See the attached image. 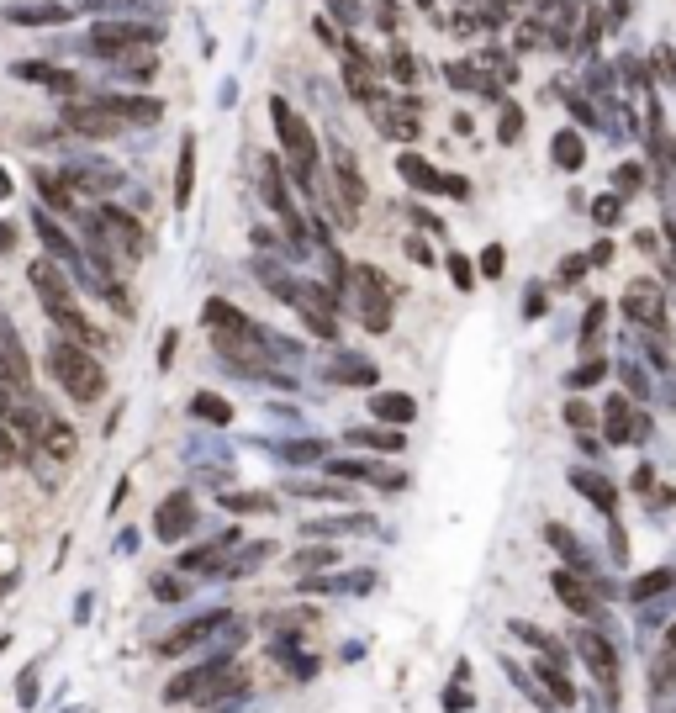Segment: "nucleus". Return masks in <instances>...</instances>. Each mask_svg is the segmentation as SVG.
Listing matches in <instances>:
<instances>
[{
    "mask_svg": "<svg viewBox=\"0 0 676 713\" xmlns=\"http://www.w3.org/2000/svg\"><path fill=\"white\" fill-rule=\"evenodd\" d=\"M48 370L59 375V386L69 391L74 402H101L106 397V370L96 354H85V344H48Z\"/></svg>",
    "mask_w": 676,
    "mask_h": 713,
    "instance_id": "f257e3e1",
    "label": "nucleus"
},
{
    "mask_svg": "<svg viewBox=\"0 0 676 713\" xmlns=\"http://www.w3.org/2000/svg\"><path fill=\"white\" fill-rule=\"evenodd\" d=\"M270 117H275L280 148H286V154H291V175L307 185V180H312V170H317V138H312L307 117H296L286 96H275V101H270Z\"/></svg>",
    "mask_w": 676,
    "mask_h": 713,
    "instance_id": "f03ea898",
    "label": "nucleus"
},
{
    "mask_svg": "<svg viewBox=\"0 0 676 713\" xmlns=\"http://www.w3.org/2000/svg\"><path fill=\"white\" fill-rule=\"evenodd\" d=\"M159 43V27L148 22H96L90 27V48L106 53V59H133L138 48H154Z\"/></svg>",
    "mask_w": 676,
    "mask_h": 713,
    "instance_id": "7ed1b4c3",
    "label": "nucleus"
},
{
    "mask_svg": "<svg viewBox=\"0 0 676 713\" xmlns=\"http://www.w3.org/2000/svg\"><path fill=\"white\" fill-rule=\"evenodd\" d=\"M85 228L90 233H101L106 238V249H122V254H148V233H143V222L138 217H127L122 206H96V217H85Z\"/></svg>",
    "mask_w": 676,
    "mask_h": 713,
    "instance_id": "20e7f679",
    "label": "nucleus"
},
{
    "mask_svg": "<svg viewBox=\"0 0 676 713\" xmlns=\"http://www.w3.org/2000/svg\"><path fill=\"white\" fill-rule=\"evenodd\" d=\"M349 280H354V291H360V317H365V328H370V333H386V328H391L386 275L375 270V265H354V270H349Z\"/></svg>",
    "mask_w": 676,
    "mask_h": 713,
    "instance_id": "39448f33",
    "label": "nucleus"
},
{
    "mask_svg": "<svg viewBox=\"0 0 676 713\" xmlns=\"http://www.w3.org/2000/svg\"><path fill=\"white\" fill-rule=\"evenodd\" d=\"M360 206H365V180H360L349 154H338V164H333V217H338V228H354V222H360Z\"/></svg>",
    "mask_w": 676,
    "mask_h": 713,
    "instance_id": "423d86ee",
    "label": "nucleus"
},
{
    "mask_svg": "<svg viewBox=\"0 0 676 713\" xmlns=\"http://www.w3.org/2000/svg\"><path fill=\"white\" fill-rule=\"evenodd\" d=\"M64 185L74 196H111V191H122V170L117 164H106V159H85V164H69L64 170Z\"/></svg>",
    "mask_w": 676,
    "mask_h": 713,
    "instance_id": "0eeeda50",
    "label": "nucleus"
},
{
    "mask_svg": "<svg viewBox=\"0 0 676 713\" xmlns=\"http://www.w3.org/2000/svg\"><path fill=\"white\" fill-rule=\"evenodd\" d=\"M191 529H196V502L185 497V492L164 497V502H159V513H154V534H159L164 544H180Z\"/></svg>",
    "mask_w": 676,
    "mask_h": 713,
    "instance_id": "6e6552de",
    "label": "nucleus"
},
{
    "mask_svg": "<svg viewBox=\"0 0 676 713\" xmlns=\"http://www.w3.org/2000/svg\"><path fill=\"white\" fill-rule=\"evenodd\" d=\"M32 291H37V302H43V312H59V307H74V291H69V280L59 275V265L53 259H32Z\"/></svg>",
    "mask_w": 676,
    "mask_h": 713,
    "instance_id": "1a4fd4ad",
    "label": "nucleus"
},
{
    "mask_svg": "<svg viewBox=\"0 0 676 713\" xmlns=\"http://www.w3.org/2000/svg\"><path fill=\"white\" fill-rule=\"evenodd\" d=\"M106 117H117V122H133V127H154L164 117V106L154 96H90Z\"/></svg>",
    "mask_w": 676,
    "mask_h": 713,
    "instance_id": "9d476101",
    "label": "nucleus"
},
{
    "mask_svg": "<svg viewBox=\"0 0 676 713\" xmlns=\"http://www.w3.org/2000/svg\"><path fill=\"white\" fill-rule=\"evenodd\" d=\"M576 655H581V661H587V666H592L608 687L618 682V655H613V640H608V634H597V629H576Z\"/></svg>",
    "mask_w": 676,
    "mask_h": 713,
    "instance_id": "9b49d317",
    "label": "nucleus"
},
{
    "mask_svg": "<svg viewBox=\"0 0 676 713\" xmlns=\"http://www.w3.org/2000/svg\"><path fill=\"white\" fill-rule=\"evenodd\" d=\"M254 180H259V196H265V206L286 222L296 217L291 212V196H286V180H280V159H254Z\"/></svg>",
    "mask_w": 676,
    "mask_h": 713,
    "instance_id": "f8f14e48",
    "label": "nucleus"
},
{
    "mask_svg": "<svg viewBox=\"0 0 676 713\" xmlns=\"http://www.w3.org/2000/svg\"><path fill=\"white\" fill-rule=\"evenodd\" d=\"M233 534H222L217 544H196V550H185L180 555V571H191V576H217V571H228V550H233Z\"/></svg>",
    "mask_w": 676,
    "mask_h": 713,
    "instance_id": "ddd939ff",
    "label": "nucleus"
},
{
    "mask_svg": "<svg viewBox=\"0 0 676 713\" xmlns=\"http://www.w3.org/2000/svg\"><path fill=\"white\" fill-rule=\"evenodd\" d=\"M64 122H69V133H85V138H111V133L122 127L117 117H106V111H101L96 101H90V96H85L80 106H69V111H64Z\"/></svg>",
    "mask_w": 676,
    "mask_h": 713,
    "instance_id": "4468645a",
    "label": "nucleus"
},
{
    "mask_svg": "<svg viewBox=\"0 0 676 713\" xmlns=\"http://www.w3.org/2000/svg\"><path fill=\"white\" fill-rule=\"evenodd\" d=\"M222 624H233V613H206V618H191V624H185L180 634H169V640L159 645L164 655H185L191 645H201V640H212V634L222 629Z\"/></svg>",
    "mask_w": 676,
    "mask_h": 713,
    "instance_id": "2eb2a0df",
    "label": "nucleus"
},
{
    "mask_svg": "<svg viewBox=\"0 0 676 713\" xmlns=\"http://www.w3.org/2000/svg\"><path fill=\"white\" fill-rule=\"evenodd\" d=\"M6 22H11V27H64V22H69V6H59V0H32V6H6Z\"/></svg>",
    "mask_w": 676,
    "mask_h": 713,
    "instance_id": "dca6fc26",
    "label": "nucleus"
},
{
    "mask_svg": "<svg viewBox=\"0 0 676 713\" xmlns=\"http://www.w3.org/2000/svg\"><path fill=\"white\" fill-rule=\"evenodd\" d=\"M370 418H381L391 428H407L412 418H418V402H412L407 391H375V397H370Z\"/></svg>",
    "mask_w": 676,
    "mask_h": 713,
    "instance_id": "f3484780",
    "label": "nucleus"
},
{
    "mask_svg": "<svg viewBox=\"0 0 676 713\" xmlns=\"http://www.w3.org/2000/svg\"><path fill=\"white\" fill-rule=\"evenodd\" d=\"M555 597H560V603H566L576 618H592V613H597V592H592L581 576H571V571H555Z\"/></svg>",
    "mask_w": 676,
    "mask_h": 713,
    "instance_id": "a211bd4d",
    "label": "nucleus"
},
{
    "mask_svg": "<svg viewBox=\"0 0 676 713\" xmlns=\"http://www.w3.org/2000/svg\"><path fill=\"white\" fill-rule=\"evenodd\" d=\"M32 228H37V238H43V249H48V259H59V265H74L80 259V249L69 243V233L53 222V212H37L32 217Z\"/></svg>",
    "mask_w": 676,
    "mask_h": 713,
    "instance_id": "6ab92c4d",
    "label": "nucleus"
},
{
    "mask_svg": "<svg viewBox=\"0 0 676 713\" xmlns=\"http://www.w3.org/2000/svg\"><path fill=\"white\" fill-rule=\"evenodd\" d=\"M624 312L634 323H661V286H650V280H634L629 296H624Z\"/></svg>",
    "mask_w": 676,
    "mask_h": 713,
    "instance_id": "aec40b11",
    "label": "nucleus"
},
{
    "mask_svg": "<svg viewBox=\"0 0 676 713\" xmlns=\"http://www.w3.org/2000/svg\"><path fill=\"white\" fill-rule=\"evenodd\" d=\"M201 323L212 328V333H254V323L243 317L233 302H222V296H212V302L201 307Z\"/></svg>",
    "mask_w": 676,
    "mask_h": 713,
    "instance_id": "412c9836",
    "label": "nucleus"
},
{
    "mask_svg": "<svg viewBox=\"0 0 676 713\" xmlns=\"http://www.w3.org/2000/svg\"><path fill=\"white\" fill-rule=\"evenodd\" d=\"M571 486L592 502V508H603V513L618 508V486H613L608 476H597V471H571Z\"/></svg>",
    "mask_w": 676,
    "mask_h": 713,
    "instance_id": "4be33fe9",
    "label": "nucleus"
},
{
    "mask_svg": "<svg viewBox=\"0 0 676 713\" xmlns=\"http://www.w3.org/2000/svg\"><path fill=\"white\" fill-rule=\"evenodd\" d=\"M37 196H43L48 206H53V212H64V217H74V212H80V201H74V191H69V185H64V175H48L43 170V164H37Z\"/></svg>",
    "mask_w": 676,
    "mask_h": 713,
    "instance_id": "5701e85b",
    "label": "nucleus"
},
{
    "mask_svg": "<svg viewBox=\"0 0 676 713\" xmlns=\"http://www.w3.org/2000/svg\"><path fill=\"white\" fill-rule=\"evenodd\" d=\"M375 370L370 360H360V354H338V360L328 365V381H338V386H375Z\"/></svg>",
    "mask_w": 676,
    "mask_h": 713,
    "instance_id": "b1692460",
    "label": "nucleus"
},
{
    "mask_svg": "<svg viewBox=\"0 0 676 713\" xmlns=\"http://www.w3.org/2000/svg\"><path fill=\"white\" fill-rule=\"evenodd\" d=\"M365 529H375V523H370L365 513H349V518H307V523H302V534H312V539H338V534H365Z\"/></svg>",
    "mask_w": 676,
    "mask_h": 713,
    "instance_id": "393cba45",
    "label": "nucleus"
},
{
    "mask_svg": "<svg viewBox=\"0 0 676 713\" xmlns=\"http://www.w3.org/2000/svg\"><path fill=\"white\" fill-rule=\"evenodd\" d=\"M397 170H402V180H407V185H418V191H444V185H449V175H439L423 154H402V159H397Z\"/></svg>",
    "mask_w": 676,
    "mask_h": 713,
    "instance_id": "a878e982",
    "label": "nucleus"
},
{
    "mask_svg": "<svg viewBox=\"0 0 676 713\" xmlns=\"http://www.w3.org/2000/svg\"><path fill=\"white\" fill-rule=\"evenodd\" d=\"M48 323L59 328L69 344H101V333L85 323V312H80V307H59V312H48Z\"/></svg>",
    "mask_w": 676,
    "mask_h": 713,
    "instance_id": "bb28decb",
    "label": "nucleus"
},
{
    "mask_svg": "<svg viewBox=\"0 0 676 713\" xmlns=\"http://www.w3.org/2000/svg\"><path fill=\"white\" fill-rule=\"evenodd\" d=\"M196 185V138H180V164H175V206H191Z\"/></svg>",
    "mask_w": 676,
    "mask_h": 713,
    "instance_id": "cd10ccee",
    "label": "nucleus"
},
{
    "mask_svg": "<svg viewBox=\"0 0 676 713\" xmlns=\"http://www.w3.org/2000/svg\"><path fill=\"white\" fill-rule=\"evenodd\" d=\"M191 418L212 423V428H228L233 423V402L228 397H212V391H196V397H191Z\"/></svg>",
    "mask_w": 676,
    "mask_h": 713,
    "instance_id": "c85d7f7f",
    "label": "nucleus"
},
{
    "mask_svg": "<svg viewBox=\"0 0 676 713\" xmlns=\"http://www.w3.org/2000/svg\"><path fill=\"white\" fill-rule=\"evenodd\" d=\"M37 449H43V460H74V428H69L64 418H53Z\"/></svg>",
    "mask_w": 676,
    "mask_h": 713,
    "instance_id": "c756f323",
    "label": "nucleus"
},
{
    "mask_svg": "<svg viewBox=\"0 0 676 713\" xmlns=\"http://www.w3.org/2000/svg\"><path fill=\"white\" fill-rule=\"evenodd\" d=\"M603 418H608V439H613V444H624V439H640V434H645L640 423H629L634 412H629L624 402H618V397L608 402V412H603Z\"/></svg>",
    "mask_w": 676,
    "mask_h": 713,
    "instance_id": "7c9ffc66",
    "label": "nucleus"
},
{
    "mask_svg": "<svg viewBox=\"0 0 676 713\" xmlns=\"http://www.w3.org/2000/svg\"><path fill=\"white\" fill-rule=\"evenodd\" d=\"M375 117H381L375 127H381L386 138H397V143H412V138H418V122H412V111H386V106H381Z\"/></svg>",
    "mask_w": 676,
    "mask_h": 713,
    "instance_id": "2f4dec72",
    "label": "nucleus"
},
{
    "mask_svg": "<svg viewBox=\"0 0 676 713\" xmlns=\"http://www.w3.org/2000/svg\"><path fill=\"white\" fill-rule=\"evenodd\" d=\"M349 444H365V449H386V455H397L402 434H397V428H349Z\"/></svg>",
    "mask_w": 676,
    "mask_h": 713,
    "instance_id": "473e14b6",
    "label": "nucleus"
},
{
    "mask_svg": "<svg viewBox=\"0 0 676 713\" xmlns=\"http://www.w3.org/2000/svg\"><path fill=\"white\" fill-rule=\"evenodd\" d=\"M550 154H555L560 170H581V164H587V148H581V138H576V133H555Z\"/></svg>",
    "mask_w": 676,
    "mask_h": 713,
    "instance_id": "72a5a7b5",
    "label": "nucleus"
},
{
    "mask_svg": "<svg viewBox=\"0 0 676 713\" xmlns=\"http://www.w3.org/2000/svg\"><path fill=\"white\" fill-rule=\"evenodd\" d=\"M534 677H539L544 687H550V698H555V703H566V708L576 703V687H571L566 677H560V666H555V661H539V666H534Z\"/></svg>",
    "mask_w": 676,
    "mask_h": 713,
    "instance_id": "f704fd0d",
    "label": "nucleus"
},
{
    "mask_svg": "<svg viewBox=\"0 0 676 713\" xmlns=\"http://www.w3.org/2000/svg\"><path fill=\"white\" fill-rule=\"evenodd\" d=\"M323 566H338L333 544H312V550H296L291 555V571H323Z\"/></svg>",
    "mask_w": 676,
    "mask_h": 713,
    "instance_id": "c9c22d12",
    "label": "nucleus"
},
{
    "mask_svg": "<svg viewBox=\"0 0 676 713\" xmlns=\"http://www.w3.org/2000/svg\"><path fill=\"white\" fill-rule=\"evenodd\" d=\"M11 74H16V80H27V85H59V74L64 69H53V64H37V59H22V64H11Z\"/></svg>",
    "mask_w": 676,
    "mask_h": 713,
    "instance_id": "e433bc0d",
    "label": "nucleus"
},
{
    "mask_svg": "<svg viewBox=\"0 0 676 713\" xmlns=\"http://www.w3.org/2000/svg\"><path fill=\"white\" fill-rule=\"evenodd\" d=\"M222 508L228 513H275V502L265 492H233V497H222Z\"/></svg>",
    "mask_w": 676,
    "mask_h": 713,
    "instance_id": "4c0bfd02",
    "label": "nucleus"
},
{
    "mask_svg": "<svg viewBox=\"0 0 676 713\" xmlns=\"http://www.w3.org/2000/svg\"><path fill=\"white\" fill-rule=\"evenodd\" d=\"M270 555H275V550H270V539H254V544H249V550H243V555L233 560L228 571H233V576H249V571H259V566H265Z\"/></svg>",
    "mask_w": 676,
    "mask_h": 713,
    "instance_id": "58836bf2",
    "label": "nucleus"
},
{
    "mask_svg": "<svg viewBox=\"0 0 676 713\" xmlns=\"http://www.w3.org/2000/svg\"><path fill=\"white\" fill-rule=\"evenodd\" d=\"M328 471L349 481H381V465H370V460H328Z\"/></svg>",
    "mask_w": 676,
    "mask_h": 713,
    "instance_id": "ea45409f",
    "label": "nucleus"
},
{
    "mask_svg": "<svg viewBox=\"0 0 676 713\" xmlns=\"http://www.w3.org/2000/svg\"><path fill=\"white\" fill-rule=\"evenodd\" d=\"M513 634H518V640H529L534 650H544V661H555V666H560V655H566V650L550 640V634H539L534 624H513Z\"/></svg>",
    "mask_w": 676,
    "mask_h": 713,
    "instance_id": "a19ab883",
    "label": "nucleus"
},
{
    "mask_svg": "<svg viewBox=\"0 0 676 713\" xmlns=\"http://www.w3.org/2000/svg\"><path fill=\"white\" fill-rule=\"evenodd\" d=\"M544 539H550L555 550L571 560V566H581V550H576V534H571V529H560V523H550V529H544Z\"/></svg>",
    "mask_w": 676,
    "mask_h": 713,
    "instance_id": "79ce46f5",
    "label": "nucleus"
},
{
    "mask_svg": "<svg viewBox=\"0 0 676 713\" xmlns=\"http://www.w3.org/2000/svg\"><path fill=\"white\" fill-rule=\"evenodd\" d=\"M666 587H676V571H650V576L634 581V597H655V592H666Z\"/></svg>",
    "mask_w": 676,
    "mask_h": 713,
    "instance_id": "37998d69",
    "label": "nucleus"
},
{
    "mask_svg": "<svg viewBox=\"0 0 676 713\" xmlns=\"http://www.w3.org/2000/svg\"><path fill=\"white\" fill-rule=\"evenodd\" d=\"M444 265H449V280H455L460 291H471V286H476V270H471V259H465V254H449Z\"/></svg>",
    "mask_w": 676,
    "mask_h": 713,
    "instance_id": "c03bdc74",
    "label": "nucleus"
},
{
    "mask_svg": "<svg viewBox=\"0 0 676 713\" xmlns=\"http://www.w3.org/2000/svg\"><path fill=\"white\" fill-rule=\"evenodd\" d=\"M185 592H191V587H185L180 576H154V597H159V603H180Z\"/></svg>",
    "mask_w": 676,
    "mask_h": 713,
    "instance_id": "a18cd8bd",
    "label": "nucleus"
},
{
    "mask_svg": "<svg viewBox=\"0 0 676 713\" xmlns=\"http://www.w3.org/2000/svg\"><path fill=\"white\" fill-rule=\"evenodd\" d=\"M22 460V439H16L11 423H0V465H16Z\"/></svg>",
    "mask_w": 676,
    "mask_h": 713,
    "instance_id": "49530a36",
    "label": "nucleus"
},
{
    "mask_svg": "<svg viewBox=\"0 0 676 713\" xmlns=\"http://www.w3.org/2000/svg\"><path fill=\"white\" fill-rule=\"evenodd\" d=\"M391 74H397L402 85L418 80V64H412V53H407V48H391Z\"/></svg>",
    "mask_w": 676,
    "mask_h": 713,
    "instance_id": "de8ad7c7",
    "label": "nucleus"
},
{
    "mask_svg": "<svg viewBox=\"0 0 676 713\" xmlns=\"http://www.w3.org/2000/svg\"><path fill=\"white\" fill-rule=\"evenodd\" d=\"M280 455H286L291 465H307V460H317V455H323V444H317V439H302V444H286Z\"/></svg>",
    "mask_w": 676,
    "mask_h": 713,
    "instance_id": "09e8293b",
    "label": "nucleus"
},
{
    "mask_svg": "<svg viewBox=\"0 0 676 713\" xmlns=\"http://www.w3.org/2000/svg\"><path fill=\"white\" fill-rule=\"evenodd\" d=\"M603 317H608V307H603V302H597V307L587 312V323H581V344H587V349L597 344V333H603Z\"/></svg>",
    "mask_w": 676,
    "mask_h": 713,
    "instance_id": "8fccbe9b",
    "label": "nucleus"
},
{
    "mask_svg": "<svg viewBox=\"0 0 676 713\" xmlns=\"http://www.w3.org/2000/svg\"><path fill=\"white\" fill-rule=\"evenodd\" d=\"M497 133H502V143H513V138L523 133V111H518V106L502 111V127H497Z\"/></svg>",
    "mask_w": 676,
    "mask_h": 713,
    "instance_id": "3c124183",
    "label": "nucleus"
},
{
    "mask_svg": "<svg viewBox=\"0 0 676 713\" xmlns=\"http://www.w3.org/2000/svg\"><path fill=\"white\" fill-rule=\"evenodd\" d=\"M603 370H608L603 360H587V365H581V370L571 375V386H597V381H603Z\"/></svg>",
    "mask_w": 676,
    "mask_h": 713,
    "instance_id": "603ef678",
    "label": "nucleus"
},
{
    "mask_svg": "<svg viewBox=\"0 0 676 713\" xmlns=\"http://www.w3.org/2000/svg\"><path fill=\"white\" fill-rule=\"evenodd\" d=\"M449 85H460V90H476L481 80H476V69H471V64H449Z\"/></svg>",
    "mask_w": 676,
    "mask_h": 713,
    "instance_id": "864d4df0",
    "label": "nucleus"
},
{
    "mask_svg": "<svg viewBox=\"0 0 676 713\" xmlns=\"http://www.w3.org/2000/svg\"><path fill=\"white\" fill-rule=\"evenodd\" d=\"M328 11H333L344 27H354V22H360V6H354V0H328Z\"/></svg>",
    "mask_w": 676,
    "mask_h": 713,
    "instance_id": "5fc2aeb1",
    "label": "nucleus"
},
{
    "mask_svg": "<svg viewBox=\"0 0 676 713\" xmlns=\"http://www.w3.org/2000/svg\"><path fill=\"white\" fill-rule=\"evenodd\" d=\"M592 212H597V222H618V212H624V201H618V196H603V201L592 206Z\"/></svg>",
    "mask_w": 676,
    "mask_h": 713,
    "instance_id": "6e6d98bb",
    "label": "nucleus"
},
{
    "mask_svg": "<svg viewBox=\"0 0 676 713\" xmlns=\"http://www.w3.org/2000/svg\"><path fill=\"white\" fill-rule=\"evenodd\" d=\"M407 259H418V265H434V249H428L423 238H407Z\"/></svg>",
    "mask_w": 676,
    "mask_h": 713,
    "instance_id": "4d7b16f0",
    "label": "nucleus"
},
{
    "mask_svg": "<svg viewBox=\"0 0 676 713\" xmlns=\"http://www.w3.org/2000/svg\"><path fill=\"white\" fill-rule=\"evenodd\" d=\"M566 423H571V428H587V423H592V412L581 407V402H566Z\"/></svg>",
    "mask_w": 676,
    "mask_h": 713,
    "instance_id": "13d9d810",
    "label": "nucleus"
},
{
    "mask_svg": "<svg viewBox=\"0 0 676 713\" xmlns=\"http://www.w3.org/2000/svg\"><path fill=\"white\" fill-rule=\"evenodd\" d=\"M175 349H180V339H175V333H164V344H159V365L169 370V360H175Z\"/></svg>",
    "mask_w": 676,
    "mask_h": 713,
    "instance_id": "bf43d9fd",
    "label": "nucleus"
},
{
    "mask_svg": "<svg viewBox=\"0 0 676 713\" xmlns=\"http://www.w3.org/2000/svg\"><path fill=\"white\" fill-rule=\"evenodd\" d=\"M481 270H486V275H502V249H486V254H481Z\"/></svg>",
    "mask_w": 676,
    "mask_h": 713,
    "instance_id": "052dcab7",
    "label": "nucleus"
},
{
    "mask_svg": "<svg viewBox=\"0 0 676 713\" xmlns=\"http://www.w3.org/2000/svg\"><path fill=\"white\" fill-rule=\"evenodd\" d=\"M581 270H587V259H566V265H560V280H576Z\"/></svg>",
    "mask_w": 676,
    "mask_h": 713,
    "instance_id": "680f3d73",
    "label": "nucleus"
},
{
    "mask_svg": "<svg viewBox=\"0 0 676 713\" xmlns=\"http://www.w3.org/2000/svg\"><path fill=\"white\" fill-rule=\"evenodd\" d=\"M6 402H16V397H11V386H6V360H0V407H6Z\"/></svg>",
    "mask_w": 676,
    "mask_h": 713,
    "instance_id": "e2e57ef3",
    "label": "nucleus"
},
{
    "mask_svg": "<svg viewBox=\"0 0 676 713\" xmlns=\"http://www.w3.org/2000/svg\"><path fill=\"white\" fill-rule=\"evenodd\" d=\"M6 196H11V175H6V170H0V201H6Z\"/></svg>",
    "mask_w": 676,
    "mask_h": 713,
    "instance_id": "0e129e2a",
    "label": "nucleus"
},
{
    "mask_svg": "<svg viewBox=\"0 0 676 713\" xmlns=\"http://www.w3.org/2000/svg\"><path fill=\"white\" fill-rule=\"evenodd\" d=\"M666 650H676V624H671V634H666Z\"/></svg>",
    "mask_w": 676,
    "mask_h": 713,
    "instance_id": "69168bd1",
    "label": "nucleus"
}]
</instances>
